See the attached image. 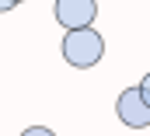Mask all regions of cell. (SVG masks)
<instances>
[{
	"instance_id": "cell-1",
	"label": "cell",
	"mask_w": 150,
	"mask_h": 136,
	"mask_svg": "<svg viewBox=\"0 0 150 136\" xmlns=\"http://www.w3.org/2000/svg\"><path fill=\"white\" fill-rule=\"evenodd\" d=\"M105 56V38L94 28H77V32L63 35V59L74 70H91L94 63H101Z\"/></svg>"
},
{
	"instance_id": "cell-2",
	"label": "cell",
	"mask_w": 150,
	"mask_h": 136,
	"mask_svg": "<svg viewBox=\"0 0 150 136\" xmlns=\"http://www.w3.org/2000/svg\"><path fill=\"white\" fill-rule=\"evenodd\" d=\"M52 14L59 21V28L77 32V28H91L98 18V0H56Z\"/></svg>"
},
{
	"instance_id": "cell-3",
	"label": "cell",
	"mask_w": 150,
	"mask_h": 136,
	"mask_svg": "<svg viewBox=\"0 0 150 136\" xmlns=\"http://www.w3.org/2000/svg\"><path fill=\"white\" fill-rule=\"evenodd\" d=\"M115 115H119V122L129 126V129H147L150 126V108H147V101L140 98V87H126V91L119 94Z\"/></svg>"
},
{
	"instance_id": "cell-4",
	"label": "cell",
	"mask_w": 150,
	"mask_h": 136,
	"mask_svg": "<svg viewBox=\"0 0 150 136\" xmlns=\"http://www.w3.org/2000/svg\"><path fill=\"white\" fill-rule=\"evenodd\" d=\"M136 87H140V98H143V101H147V108H150V73L136 84Z\"/></svg>"
},
{
	"instance_id": "cell-5",
	"label": "cell",
	"mask_w": 150,
	"mask_h": 136,
	"mask_svg": "<svg viewBox=\"0 0 150 136\" xmlns=\"http://www.w3.org/2000/svg\"><path fill=\"white\" fill-rule=\"evenodd\" d=\"M21 136H56V133H52V129H45V126H28Z\"/></svg>"
},
{
	"instance_id": "cell-6",
	"label": "cell",
	"mask_w": 150,
	"mask_h": 136,
	"mask_svg": "<svg viewBox=\"0 0 150 136\" xmlns=\"http://www.w3.org/2000/svg\"><path fill=\"white\" fill-rule=\"evenodd\" d=\"M4 11H14V4H11V0H0V14H4Z\"/></svg>"
},
{
	"instance_id": "cell-7",
	"label": "cell",
	"mask_w": 150,
	"mask_h": 136,
	"mask_svg": "<svg viewBox=\"0 0 150 136\" xmlns=\"http://www.w3.org/2000/svg\"><path fill=\"white\" fill-rule=\"evenodd\" d=\"M11 4H14V7H18V4H25V0H11Z\"/></svg>"
}]
</instances>
